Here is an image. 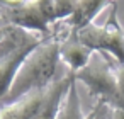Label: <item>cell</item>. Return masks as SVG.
<instances>
[{
    "label": "cell",
    "mask_w": 124,
    "mask_h": 119,
    "mask_svg": "<svg viewBox=\"0 0 124 119\" xmlns=\"http://www.w3.org/2000/svg\"><path fill=\"white\" fill-rule=\"evenodd\" d=\"M92 55H93V51L90 48H87L83 43H80L75 32L60 44V60L68 65L70 73H77L82 68H85L88 65Z\"/></svg>",
    "instance_id": "obj_6"
},
{
    "label": "cell",
    "mask_w": 124,
    "mask_h": 119,
    "mask_svg": "<svg viewBox=\"0 0 124 119\" xmlns=\"http://www.w3.org/2000/svg\"><path fill=\"white\" fill-rule=\"evenodd\" d=\"M75 78L80 80L88 94L97 100H102L112 109H119V92H117V65L107 60L105 53L93 51L88 65L75 73Z\"/></svg>",
    "instance_id": "obj_2"
},
{
    "label": "cell",
    "mask_w": 124,
    "mask_h": 119,
    "mask_svg": "<svg viewBox=\"0 0 124 119\" xmlns=\"http://www.w3.org/2000/svg\"><path fill=\"white\" fill-rule=\"evenodd\" d=\"M71 80H73V73H70V75L53 82L49 87H46L43 102H41V105L32 119H56L60 107H61V102L65 99V95L68 94Z\"/></svg>",
    "instance_id": "obj_5"
},
{
    "label": "cell",
    "mask_w": 124,
    "mask_h": 119,
    "mask_svg": "<svg viewBox=\"0 0 124 119\" xmlns=\"http://www.w3.org/2000/svg\"><path fill=\"white\" fill-rule=\"evenodd\" d=\"M116 5V0H78L75 14L68 19L73 31H78L93 22V19L107 7Z\"/></svg>",
    "instance_id": "obj_8"
},
{
    "label": "cell",
    "mask_w": 124,
    "mask_h": 119,
    "mask_svg": "<svg viewBox=\"0 0 124 119\" xmlns=\"http://www.w3.org/2000/svg\"><path fill=\"white\" fill-rule=\"evenodd\" d=\"M44 90H32L14 104H7L0 109V119H32L43 102Z\"/></svg>",
    "instance_id": "obj_7"
},
{
    "label": "cell",
    "mask_w": 124,
    "mask_h": 119,
    "mask_svg": "<svg viewBox=\"0 0 124 119\" xmlns=\"http://www.w3.org/2000/svg\"><path fill=\"white\" fill-rule=\"evenodd\" d=\"M53 26L54 27L51 29L54 32H51L39 46H36L22 63L9 94L2 100L4 105L14 104L29 92L46 88L53 83L56 65L60 61V44L75 32L71 26H66V21H60Z\"/></svg>",
    "instance_id": "obj_1"
},
{
    "label": "cell",
    "mask_w": 124,
    "mask_h": 119,
    "mask_svg": "<svg viewBox=\"0 0 124 119\" xmlns=\"http://www.w3.org/2000/svg\"><path fill=\"white\" fill-rule=\"evenodd\" d=\"M80 43H83L92 51H100L110 55L117 65H124V29L117 21V7L114 5L110 16L104 26L88 24L75 31Z\"/></svg>",
    "instance_id": "obj_3"
},
{
    "label": "cell",
    "mask_w": 124,
    "mask_h": 119,
    "mask_svg": "<svg viewBox=\"0 0 124 119\" xmlns=\"http://www.w3.org/2000/svg\"><path fill=\"white\" fill-rule=\"evenodd\" d=\"M87 114H83L82 111V104H80V97H78V90H77V78L73 73V80L70 83L68 94L65 95L60 112L56 116V119H85Z\"/></svg>",
    "instance_id": "obj_9"
},
{
    "label": "cell",
    "mask_w": 124,
    "mask_h": 119,
    "mask_svg": "<svg viewBox=\"0 0 124 119\" xmlns=\"http://www.w3.org/2000/svg\"><path fill=\"white\" fill-rule=\"evenodd\" d=\"M9 31H10V26H2V27H0V44H2V43H4V39L7 38Z\"/></svg>",
    "instance_id": "obj_11"
},
{
    "label": "cell",
    "mask_w": 124,
    "mask_h": 119,
    "mask_svg": "<svg viewBox=\"0 0 124 119\" xmlns=\"http://www.w3.org/2000/svg\"><path fill=\"white\" fill-rule=\"evenodd\" d=\"M112 119H124V109H112Z\"/></svg>",
    "instance_id": "obj_12"
},
{
    "label": "cell",
    "mask_w": 124,
    "mask_h": 119,
    "mask_svg": "<svg viewBox=\"0 0 124 119\" xmlns=\"http://www.w3.org/2000/svg\"><path fill=\"white\" fill-rule=\"evenodd\" d=\"M117 92H119V102L124 109V65H117Z\"/></svg>",
    "instance_id": "obj_10"
},
{
    "label": "cell",
    "mask_w": 124,
    "mask_h": 119,
    "mask_svg": "<svg viewBox=\"0 0 124 119\" xmlns=\"http://www.w3.org/2000/svg\"><path fill=\"white\" fill-rule=\"evenodd\" d=\"M49 34H51V32H49ZM46 38H48V36H38V38H34L32 41L26 43V44L21 46L19 49L12 51L10 55H7V56H4L2 60H0V102H2L4 97L9 94V90H10V87H12V83H14V80H16V77H17L21 66H22V63H24L26 58L29 56V53H31L36 46H39Z\"/></svg>",
    "instance_id": "obj_4"
},
{
    "label": "cell",
    "mask_w": 124,
    "mask_h": 119,
    "mask_svg": "<svg viewBox=\"0 0 124 119\" xmlns=\"http://www.w3.org/2000/svg\"><path fill=\"white\" fill-rule=\"evenodd\" d=\"M2 26H7V24L4 22V19H2V16H0V27H2Z\"/></svg>",
    "instance_id": "obj_13"
}]
</instances>
